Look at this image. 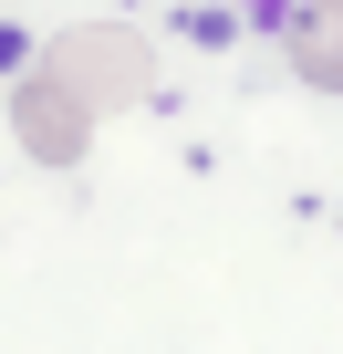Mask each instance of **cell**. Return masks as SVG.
Listing matches in <instances>:
<instances>
[{"mask_svg":"<svg viewBox=\"0 0 343 354\" xmlns=\"http://www.w3.org/2000/svg\"><path fill=\"white\" fill-rule=\"evenodd\" d=\"M291 73L312 94H343V0H302L291 11Z\"/></svg>","mask_w":343,"mask_h":354,"instance_id":"3957f363","label":"cell"},{"mask_svg":"<svg viewBox=\"0 0 343 354\" xmlns=\"http://www.w3.org/2000/svg\"><path fill=\"white\" fill-rule=\"evenodd\" d=\"M11 136H21V156L73 167V156H84V136H94V104L42 63V73H21V94H11Z\"/></svg>","mask_w":343,"mask_h":354,"instance_id":"6da1fadb","label":"cell"},{"mask_svg":"<svg viewBox=\"0 0 343 354\" xmlns=\"http://www.w3.org/2000/svg\"><path fill=\"white\" fill-rule=\"evenodd\" d=\"M52 73H63L84 104H115V94H135V42H125V32H73V42L52 53Z\"/></svg>","mask_w":343,"mask_h":354,"instance_id":"7a4b0ae2","label":"cell"}]
</instances>
